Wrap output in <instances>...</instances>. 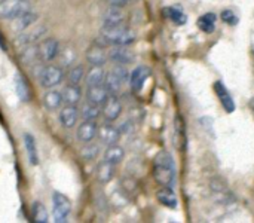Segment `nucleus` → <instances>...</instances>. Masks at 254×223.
Segmentation results:
<instances>
[{
  "instance_id": "nucleus-1",
  "label": "nucleus",
  "mask_w": 254,
  "mask_h": 223,
  "mask_svg": "<svg viewBox=\"0 0 254 223\" xmlns=\"http://www.w3.org/2000/svg\"><path fill=\"white\" fill-rule=\"evenodd\" d=\"M153 179L161 186L173 188L176 183V165L170 152L161 150L153 159Z\"/></svg>"
},
{
  "instance_id": "nucleus-2",
  "label": "nucleus",
  "mask_w": 254,
  "mask_h": 223,
  "mask_svg": "<svg viewBox=\"0 0 254 223\" xmlns=\"http://www.w3.org/2000/svg\"><path fill=\"white\" fill-rule=\"evenodd\" d=\"M137 39L134 30L122 25L103 27L98 36V43L103 46H129Z\"/></svg>"
},
{
  "instance_id": "nucleus-3",
  "label": "nucleus",
  "mask_w": 254,
  "mask_h": 223,
  "mask_svg": "<svg viewBox=\"0 0 254 223\" xmlns=\"http://www.w3.org/2000/svg\"><path fill=\"white\" fill-rule=\"evenodd\" d=\"M129 79V74L122 64H116L112 70L106 73L104 77V86L109 91V94H118L122 88V85Z\"/></svg>"
},
{
  "instance_id": "nucleus-4",
  "label": "nucleus",
  "mask_w": 254,
  "mask_h": 223,
  "mask_svg": "<svg viewBox=\"0 0 254 223\" xmlns=\"http://www.w3.org/2000/svg\"><path fill=\"white\" fill-rule=\"evenodd\" d=\"M31 10L30 0H0V18L16 19L19 15Z\"/></svg>"
},
{
  "instance_id": "nucleus-5",
  "label": "nucleus",
  "mask_w": 254,
  "mask_h": 223,
  "mask_svg": "<svg viewBox=\"0 0 254 223\" xmlns=\"http://www.w3.org/2000/svg\"><path fill=\"white\" fill-rule=\"evenodd\" d=\"M71 201L61 192L52 194V218L54 222L65 223L71 215Z\"/></svg>"
},
{
  "instance_id": "nucleus-6",
  "label": "nucleus",
  "mask_w": 254,
  "mask_h": 223,
  "mask_svg": "<svg viewBox=\"0 0 254 223\" xmlns=\"http://www.w3.org/2000/svg\"><path fill=\"white\" fill-rule=\"evenodd\" d=\"M65 79V73L60 66H45L39 72V82L45 89L58 86Z\"/></svg>"
},
{
  "instance_id": "nucleus-7",
  "label": "nucleus",
  "mask_w": 254,
  "mask_h": 223,
  "mask_svg": "<svg viewBox=\"0 0 254 223\" xmlns=\"http://www.w3.org/2000/svg\"><path fill=\"white\" fill-rule=\"evenodd\" d=\"M122 113V103L118 97V94H109L104 103L101 104V115L107 122H115L119 119Z\"/></svg>"
},
{
  "instance_id": "nucleus-8",
  "label": "nucleus",
  "mask_w": 254,
  "mask_h": 223,
  "mask_svg": "<svg viewBox=\"0 0 254 223\" xmlns=\"http://www.w3.org/2000/svg\"><path fill=\"white\" fill-rule=\"evenodd\" d=\"M36 48H37V57L43 63L55 60L58 57V52H60V43L54 37L43 39L40 43L36 45Z\"/></svg>"
},
{
  "instance_id": "nucleus-9",
  "label": "nucleus",
  "mask_w": 254,
  "mask_h": 223,
  "mask_svg": "<svg viewBox=\"0 0 254 223\" xmlns=\"http://www.w3.org/2000/svg\"><path fill=\"white\" fill-rule=\"evenodd\" d=\"M173 145L179 152L186 150L188 146V137H186V122L185 119L177 115L174 119V131H173Z\"/></svg>"
},
{
  "instance_id": "nucleus-10",
  "label": "nucleus",
  "mask_w": 254,
  "mask_h": 223,
  "mask_svg": "<svg viewBox=\"0 0 254 223\" xmlns=\"http://www.w3.org/2000/svg\"><path fill=\"white\" fill-rule=\"evenodd\" d=\"M152 74V70L147 67V66H137L131 74H129V85H131V89L134 92H140L144 86V83L147 82V79L150 77Z\"/></svg>"
},
{
  "instance_id": "nucleus-11",
  "label": "nucleus",
  "mask_w": 254,
  "mask_h": 223,
  "mask_svg": "<svg viewBox=\"0 0 254 223\" xmlns=\"http://www.w3.org/2000/svg\"><path fill=\"white\" fill-rule=\"evenodd\" d=\"M97 133H98V124H97V121H83L77 127L76 137H77V140L80 143L86 145V143L94 142V139L97 137Z\"/></svg>"
},
{
  "instance_id": "nucleus-12",
  "label": "nucleus",
  "mask_w": 254,
  "mask_h": 223,
  "mask_svg": "<svg viewBox=\"0 0 254 223\" xmlns=\"http://www.w3.org/2000/svg\"><path fill=\"white\" fill-rule=\"evenodd\" d=\"M109 58L113 63L122 66H128L135 61V55L128 46H112V49L109 51Z\"/></svg>"
},
{
  "instance_id": "nucleus-13",
  "label": "nucleus",
  "mask_w": 254,
  "mask_h": 223,
  "mask_svg": "<svg viewBox=\"0 0 254 223\" xmlns=\"http://www.w3.org/2000/svg\"><path fill=\"white\" fill-rule=\"evenodd\" d=\"M214 91H216V95L219 97L220 104L225 109V112L234 113L235 112V101H234L229 89L226 88V85L222 80H217V82H214Z\"/></svg>"
},
{
  "instance_id": "nucleus-14",
  "label": "nucleus",
  "mask_w": 254,
  "mask_h": 223,
  "mask_svg": "<svg viewBox=\"0 0 254 223\" xmlns=\"http://www.w3.org/2000/svg\"><path fill=\"white\" fill-rule=\"evenodd\" d=\"M58 119H60V124L63 125V128H65V130H70V128L76 127L77 119H79L77 106L65 104L64 107H61L60 113H58Z\"/></svg>"
},
{
  "instance_id": "nucleus-15",
  "label": "nucleus",
  "mask_w": 254,
  "mask_h": 223,
  "mask_svg": "<svg viewBox=\"0 0 254 223\" xmlns=\"http://www.w3.org/2000/svg\"><path fill=\"white\" fill-rule=\"evenodd\" d=\"M86 61L91 64V66H104L106 61H107V54L104 51V46L100 45L98 42L92 43L88 49H86Z\"/></svg>"
},
{
  "instance_id": "nucleus-16",
  "label": "nucleus",
  "mask_w": 254,
  "mask_h": 223,
  "mask_svg": "<svg viewBox=\"0 0 254 223\" xmlns=\"http://www.w3.org/2000/svg\"><path fill=\"white\" fill-rule=\"evenodd\" d=\"M107 95H109V91L106 89L104 83L103 85H88L86 86L85 98H86L88 103H92V104L101 107V104L104 103Z\"/></svg>"
},
{
  "instance_id": "nucleus-17",
  "label": "nucleus",
  "mask_w": 254,
  "mask_h": 223,
  "mask_svg": "<svg viewBox=\"0 0 254 223\" xmlns=\"http://www.w3.org/2000/svg\"><path fill=\"white\" fill-rule=\"evenodd\" d=\"M97 137L100 139V142L104 145V146H110V145H116L119 142V137H121V131L110 125V124H106V125H101L98 127V133H97Z\"/></svg>"
},
{
  "instance_id": "nucleus-18",
  "label": "nucleus",
  "mask_w": 254,
  "mask_h": 223,
  "mask_svg": "<svg viewBox=\"0 0 254 223\" xmlns=\"http://www.w3.org/2000/svg\"><path fill=\"white\" fill-rule=\"evenodd\" d=\"M13 86H15V92H16L18 98L22 103H28L31 100V88H30V83L25 79V76H22L21 73H15Z\"/></svg>"
},
{
  "instance_id": "nucleus-19",
  "label": "nucleus",
  "mask_w": 254,
  "mask_h": 223,
  "mask_svg": "<svg viewBox=\"0 0 254 223\" xmlns=\"http://www.w3.org/2000/svg\"><path fill=\"white\" fill-rule=\"evenodd\" d=\"M116 174V165L115 164H110L109 161L103 159L97 164V168H95V176H97V180L100 183H109L113 180Z\"/></svg>"
},
{
  "instance_id": "nucleus-20",
  "label": "nucleus",
  "mask_w": 254,
  "mask_h": 223,
  "mask_svg": "<svg viewBox=\"0 0 254 223\" xmlns=\"http://www.w3.org/2000/svg\"><path fill=\"white\" fill-rule=\"evenodd\" d=\"M125 21V15L122 12V7L116 6H109L107 10L103 15V27H115V25H122Z\"/></svg>"
},
{
  "instance_id": "nucleus-21",
  "label": "nucleus",
  "mask_w": 254,
  "mask_h": 223,
  "mask_svg": "<svg viewBox=\"0 0 254 223\" xmlns=\"http://www.w3.org/2000/svg\"><path fill=\"white\" fill-rule=\"evenodd\" d=\"M45 33H46V27H43V25H40L37 28H33V30L27 28V30L21 31L16 42H18V45H25L27 46V45L34 43V42H39L45 36Z\"/></svg>"
},
{
  "instance_id": "nucleus-22",
  "label": "nucleus",
  "mask_w": 254,
  "mask_h": 223,
  "mask_svg": "<svg viewBox=\"0 0 254 223\" xmlns=\"http://www.w3.org/2000/svg\"><path fill=\"white\" fill-rule=\"evenodd\" d=\"M63 94V100L64 104H71V106H77L82 100V89L80 85H73V83H67L64 86V89L61 91Z\"/></svg>"
},
{
  "instance_id": "nucleus-23",
  "label": "nucleus",
  "mask_w": 254,
  "mask_h": 223,
  "mask_svg": "<svg viewBox=\"0 0 254 223\" xmlns=\"http://www.w3.org/2000/svg\"><path fill=\"white\" fill-rule=\"evenodd\" d=\"M156 200H158L162 206H165V207H168V209H177V206H179L177 195H176V192L173 191V188H170V186H162V188L156 192Z\"/></svg>"
},
{
  "instance_id": "nucleus-24",
  "label": "nucleus",
  "mask_w": 254,
  "mask_h": 223,
  "mask_svg": "<svg viewBox=\"0 0 254 223\" xmlns=\"http://www.w3.org/2000/svg\"><path fill=\"white\" fill-rule=\"evenodd\" d=\"M63 104H64V100H63L61 91L52 89V91L45 92V95H43V106H45L46 110H51V112L58 110Z\"/></svg>"
},
{
  "instance_id": "nucleus-25",
  "label": "nucleus",
  "mask_w": 254,
  "mask_h": 223,
  "mask_svg": "<svg viewBox=\"0 0 254 223\" xmlns=\"http://www.w3.org/2000/svg\"><path fill=\"white\" fill-rule=\"evenodd\" d=\"M162 13L167 19H170L171 22H174L176 25H183L188 22V16L186 13L182 10L180 6H167L162 9Z\"/></svg>"
},
{
  "instance_id": "nucleus-26",
  "label": "nucleus",
  "mask_w": 254,
  "mask_h": 223,
  "mask_svg": "<svg viewBox=\"0 0 254 223\" xmlns=\"http://www.w3.org/2000/svg\"><path fill=\"white\" fill-rule=\"evenodd\" d=\"M24 148H25V153L27 158L30 161L31 165H37L39 164V152H37V143L34 140V137L30 133L24 134Z\"/></svg>"
},
{
  "instance_id": "nucleus-27",
  "label": "nucleus",
  "mask_w": 254,
  "mask_h": 223,
  "mask_svg": "<svg viewBox=\"0 0 254 223\" xmlns=\"http://www.w3.org/2000/svg\"><path fill=\"white\" fill-rule=\"evenodd\" d=\"M106 77V72L103 66H91V69L85 73V83L88 85H103Z\"/></svg>"
},
{
  "instance_id": "nucleus-28",
  "label": "nucleus",
  "mask_w": 254,
  "mask_h": 223,
  "mask_svg": "<svg viewBox=\"0 0 254 223\" xmlns=\"http://www.w3.org/2000/svg\"><path fill=\"white\" fill-rule=\"evenodd\" d=\"M124 158H125V150H124L122 146H119L118 143L107 146V149L104 152V159L106 161H109L110 164L118 165V164H121L124 161Z\"/></svg>"
},
{
  "instance_id": "nucleus-29",
  "label": "nucleus",
  "mask_w": 254,
  "mask_h": 223,
  "mask_svg": "<svg viewBox=\"0 0 254 223\" xmlns=\"http://www.w3.org/2000/svg\"><path fill=\"white\" fill-rule=\"evenodd\" d=\"M216 13L213 12H208V13H204L198 18L196 24L199 27V30H202L204 33H213L216 30Z\"/></svg>"
},
{
  "instance_id": "nucleus-30",
  "label": "nucleus",
  "mask_w": 254,
  "mask_h": 223,
  "mask_svg": "<svg viewBox=\"0 0 254 223\" xmlns=\"http://www.w3.org/2000/svg\"><path fill=\"white\" fill-rule=\"evenodd\" d=\"M31 218H33V222L36 223L49 222V213H48L46 207L40 201L33 203V206H31Z\"/></svg>"
},
{
  "instance_id": "nucleus-31",
  "label": "nucleus",
  "mask_w": 254,
  "mask_h": 223,
  "mask_svg": "<svg viewBox=\"0 0 254 223\" xmlns=\"http://www.w3.org/2000/svg\"><path fill=\"white\" fill-rule=\"evenodd\" d=\"M36 19H37V15H36L34 12H31V10H28V12L19 15V16L16 18V22H15L16 31H24V30H27L30 25H33V24L36 22Z\"/></svg>"
},
{
  "instance_id": "nucleus-32",
  "label": "nucleus",
  "mask_w": 254,
  "mask_h": 223,
  "mask_svg": "<svg viewBox=\"0 0 254 223\" xmlns=\"http://www.w3.org/2000/svg\"><path fill=\"white\" fill-rule=\"evenodd\" d=\"M65 79L68 83H73V85H80V82L85 79V69L82 66H71L70 70L67 72L65 74Z\"/></svg>"
},
{
  "instance_id": "nucleus-33",
  "label": "nucleus",
  "mask_w": 254,
  "mask_h": 223,
  "mask_svg": "<svg viewBox=\"0 0 254 223\" xmlns=\"http://www.w3.org/2000/svg\"><path fill=\"white\" fill-rule=\"evenodd\" d=\"M80 115H82V119H83V121H97L98 116L101 115V107L86 101L85 106L82 107Z\"/></svg>"
},
{
  "instance_id": "nucleus-34",
  "label": "nucleus",
  "mask_w": 254,
  "mask_h": 223,
  "mask_svg": "<svg viewBox=\"0 0 254 223\" xmlns=\"http://www.w3.org/2000/svg\"><path fill=\"white\" fill-rule=\"evenodd\" d=\"M100 155V146L98 145H94L92 142L91 143H86L82 150H80V156L85 159V161H95V158Z\"/></svg>"
},
{
  "instance_id": "nucleus-35",
  "label": "nucleus",
  "mask_w": 254,
  "mask_h": 223,
  "mask_svg": "<svg viewBox=\"0 0 254 223\" xmlns=\"http://www.w3.org/2000/svg\"><path fill=\"white\" fill-rule=\"evenodd\" d=\"M58 57H60V61H61L63 66L71 67V64L76 61V52H74V49H71L70 46H67V48H64V49H60Z\"/></svg>"
},
{
  "instance_id": "nucleus-36",
  "label": "nucleus",
  "mask_w": 254,
  "mask_h": 223,
  "mask_svg": "<svg viewBox=\"0 0 254 223\" xmlns=\"http://www.w3.org/2000/svg\"><path fill=\"white\" fill-rule=\"evenodd\" d=\"M21 60H22L25 64H33L36 60H39V57H37V48L33 46V45H27V48L22 51Z\"/></svg>"
},
{
  "instance_id": "nucleus-37",
  "label": "nucleus",
  "mask_w": 254,
  "mask_h": 223,
  "mask_svg": "<svg viewBox=\"0 0 254 223\" xmlns=\"http://www.w3.org/2000/svg\"><path fill=\"white\" fill-rule=\"evenodd\" d=\"M220 19H222L223 22H226L228 25H237V24H238V16H237V13H235L232 9H225V10H222Z\"/></svg>"
},
{
  "instance_id": "nucleus-38",
  "label": "nucleus",
  "mask_w": 254,
  "mask_h": 223,
  "mask_svg": "<svg viewBox=\"0 0 254 223\" xmlns=\"http://www.w3.org/2000/svg\"><path fill=\"white\" fill-rule=\"evenodd\" d=\"M109 6H116V7H125L128 3L134 1V0H107Z\"/></svg>"
},
{
  "instance_id": "nucleus-39",
  "label": "nucleus",
  "mask_w": 254,
  "mask_h": 223,
  "mask_svg": "<svg viewBox=\"0 0 254 223\" xmlns=\"http://www.w3.org/2000/svg\"><path fill=\"white\" fill-rule=\"evenodd\" d=\"M0 49H3V51H6V49H7V48H6V42H4V37H3L1 31H0Z\"/></svg>"
},
{
  "instance_id": "nucleus-40",
  "label": "nucleus",
  "mask_w": 254,
  "mask_h": 223,
  "mask_svg": "<svg viewBox=\"0 0 254 223\" xmlns=\"http://www.w3.org/2000/svg\"><path fill=\"white\" fill-rule=\"evenodd\" d=\"M250 107H252V110L254 112V97L250 100Z\"/></svg>"
}]
</instances>
